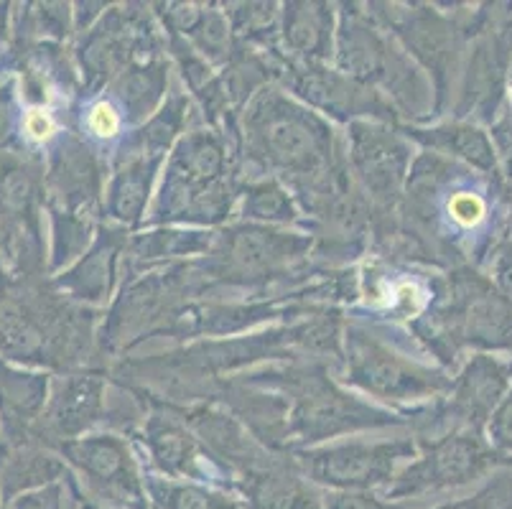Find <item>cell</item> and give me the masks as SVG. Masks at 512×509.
I'll return each mask as SVG.
<instances>
[{"mask_svg": "<svg viewBox=\"0 0 512 509\" xmlns=\"http://www.w3.org/2000/svg\"><path fill=\"white\" fill-rule=\"evenodd\" d=\"M484 436L492 443V448H497L502 456L512 461V385L500 408L495 410V415L487 423V428H484Z\"/></svg>", "mask_w": 512, "mask_h": 509, "instance_id": "cell-33", "label": "cell"}, {"mask_svg": "<svg viewBox=\"0 0 512 509\" xmlns=\"http://www.w3.org/2000/svg\"><path fill=\"white\" fill-rule=\"evenodd\" d=\"M403 135L408 140H416L418 146H423L426 151L474 168L479 174L502 176V156L495 146V138H490L487 130L479 128L472 120L456 118L449 123L434 125V128L408 125V128H403Z\"/></svg>", "mask_w": 512, "mask_h": 509, "instance_id": "cell-17", "label": "cell"}, {"mask_svg": "<svg viewBox=\"0 0 512 509\" xmlns=\"http://www.w3.org/2000/svg\"><path fill=\"white\" fill-rule=\"evenodd\" d=\"M235 151L222 128L186 130L171 148L151 224H222L237 194Z\"/></svg>", "mask_w": 512, "mask_h": 509, "instance_id": "cell-2", "label": "cell"}, {"mask_svg": "<svg viewBox=\"0 0 512 509\" xmlns=\"http://www.w3.org/2000/svg\"><path fill=\"white\" fill-rule=\"evenodd\" d=\"M278 56V54H273ZM273 74L281 77L288 90L304 105L319 115L339 120V123H355V120H377V123L395 125L400 118L395 107L380 92L370 90L357 79L347 77L339 69H329L327 64H291L278 56L273 64Z\"/></svg>", "mask_w": 512, "mask_h": 509, "instance_id": "cell-12", "label": "cell"}, {"mask_svg": "<svg viewBox=\"0 0 512 509\" xmlns=\"http://www.w3.org/2000/svg\"><path fill=\"white\" fill-rule=\"evenodd\" d=\"M245 375L286 395L291 454L324 446L349 433L408 426V413H393L365 403L334 382L324 362L291 359L288 364L276 362Z\"/></svg>", "mask_w": 512, "mask_h": 509, "instance_id": "cell-1", "label": "cell"}, {"mask_svg": "<svg viewBox=\"0 0 512 509\" xmlns=\"http://www.w3.org/2000/svg\"><path fill=\"white\" fill-rule=\"evenodd\" d=\"M512 240V202H510V235H507Z\"/></svg>", "mask_w": 512, "mask_h": 509, "instance_id": "cell-37", "label": "cell"}, {"mask_svg": "<svg viewBox=\"0 0 512 509\" xmlns=\"http://www.w3.org/2000/svg\"><path fill=\"white\" fill-rule=\"evenodd\" d=\"M85 125H87V130H90L92 138L113 140L115 135L123 130L125 118H123V112L118 110V105H115V102L97 100L95 105L87 110Z\"/></svg>", "mask_w": 512, "mask_h": 509, "instance_id": "cell-32", "label": "cell"}, {"mask_svg": "<svg viewBox=\"0 0 512 509\" xmlns=\"http://www.w3.org/2000/svg\"><path fill=\"white\" fill-rule=\"evenodd\" d=\"M26 130H29L36 140H44L46 135L51 133V120L46 118L44 112H31L29 118H26Z\"/></svg>", "mask_w": 512, "mask_h": 509, "instance_id": "cell-35", "label": "cell"}, {"mask_svg": "<svg viewBox=\"0 0 512 509\" xmlns=\"http://www.w3.org/2000/svg\"><path fill=\"white\" fill-rule=\"evenodd\" d=\"M347 166L372 222L393 217L403 202L413 166L411 143L403 130L377 120H355L347 130Z\"/></svg>", "mask_w": 512, "mask_h": 509, "instance_id": "cell-9", "label": "cell"}, {"mask_svg": "<svg viewBox=\"0 0 512 509\" xmlns=\"http://www.w3.org/2000/svg\"><path fill=\"white\" fill-rule=\"evenodd\" d=\"M242 217L268 227L296 224L301 222V207L281 181L265 176L242 189Z\"/></svg>", "mask_w": 512, "mask_h": 509, "instance_id": "cell-24", "label": "cell"}, {"mask_svg": "<svg viewBox=\"0 0 512 509\" xmlns=\"http://www.w3.org/2000/svg\"><path fill=\"white\" fill-rule=\"evenodd\" d=\"M240 502L248 509H327L293 454H276L268 464L235 482Z\"/></svg>", "mask_w": 512, "mask_h": 509, "instance_id": "cell-16", "label": "cell"}, {"mask_svg": "<svg viewBox=\"0 0 512 509\" xmlns=\"http://www.w3.org/2000/svg\"><path fill=\"white\" fill-rule=\"evenodd\" d=\"M161 163H166V158L148 156V153L123 143L118 158H115L113 179L105 191L107 217L123 227H136L146 214L153 179H156Z\"/></svg>", "mask_w": 512, "mask_h": 509, "instance_id": "cell-19", "label": "cell"}, {"mask_svg": "<svg viewBox=\"0 0 512 509\" xmlns=\"http://www.w3.org/2000/svg\"><path fill=\"white\" fill-rule=\"evenodd\" d=\"M342 382L388 405L436 403L449 392V372L400 352L362 321L344 324Z\"/></svg>", "mask_w": 512, "mask_h": 509, "instance_id": "cell-6", "label": "cell"}, {"mask_svg": "<svg viewBox=\"0 0 512 509\" xmlns=\"http://www.w3.org/2000/svg\"><path fill=\"white\" fill-rule=\"evenodd\" d=\"M13 509H79V502L67 482H54L13 499Z\"/></svg>", "mask_w": 512, "mask_h": 509, "instance_id": "cell-30", "label": "cell"}, {"mask_svg": "<svg viewBox=\"0 0 512 509\" xmlns=\"http://www.w3.org/2000/svg\"><path fill=\"white\" fill-rule=\"evenodd\" d=\"M77 502H79V509H102V507H97V504L87 502V499L82 497V494H77Z\"/></svg>", "mask_w": 512, "mask_h": 509, "instance_id": "cell-36", "label": "cell"}, {"mask_svg": "<svg viewBox=\"0 0 512 509\" xmlns=\"http://www.w3.org/2000/svg\"><path fill=\"white\" fill-rule=\"evenodd\" d=\"M186 110H189L186 97L171 95L166 105L156 115H151V120L130 135L125 143L136 148V151L148 153V156L166 158V153H171V148L176 146V140L184 135Z\"/></svg>", "mask_w": 512, "mask_h": 509, "instance_id": "cell-26", "label": "cell"}, {"mask_svg": "<svg viewBox=\"0 0 512 509\" xmlns=\"http://www.w3.org/2000/svg\"><path fill=\"white\" fill-rule=\"evenodd\" d=\"M0 509H6V502H3V497H0Z\"/></svg>", "mask_w": 512, "mask_h": 509, "instance_id": "cell-38", "label": "cell"}, {"mask_svg": "<svg viewBox=\"0 0 512 509\" xmlns=\"http://www.w3.org/2000/svg\"><path fill=\"white\" fill-rule=\"evenodd\" d=\"M153 39V28L148 26L143 13L113 8L82 46V67L90 74L92 84H102L125 74V67H133V54L151 49Z\"/></svg>", "mask_w": 512, "mask_h": 509, "instance_id": "cell-15", "label": "cell"}, {"mask_svg": "<svg viewBox=\"0 0 512 509\" xmlns=\"http://www.w3.org/2000/svg\"><path fill=\"white\" fill-rule=\"evenodd\" d=\"M92 240V224L82 214L59 212L57 214V265L69 263L85 250Z\"/></svg>", "mask_w": 512, "mask_h": 509, "instance_id": "cell-29", "label": "cell"}, {"mask_svg": "<svg viewBox=\"0 0 512 509\" xmlns=\"http://www.w3.org/2000/svg\"><path fill=\"white\" fill-rule=\"evenodd\" d=\"M334 62L347 77L380 92L398 115L423 120L434 112V87L411 56L400 49L383 26L355 6L342 13L334 41Z\"/></svg>", "mask_w": 512, "mask_h": 509, "instance_id": "cell-5", "label": "cell"}, {"mask_svg": "<svg viewBox=\"0 0 512 509\" xmlns=\"http://www.w3.org/2000/svg\"><path fill=\"white\" fill-rule=\"evenodd\" d=\"M431 509H512V464L497 469L467 497L441 502Z\"/></svg>", "mask_w": 512, "mask_h": 509, "instance_id": "cell-28", "label": "cell"}, {"mask_svg": "<svg viewBox=\"0 0 512 509\" xmlns=\"http://www.w3.org/2000/svg\"><path fill=\"white\" fill-rule=\"evenodd\" d=\"M107 380L97 372H74L59 377L46 398L41 428L49 443L77 441L105 418Z\"/></svg>", "mask_w": 512, "mask_h": 509, "instance_id": "cell-14", "label": "cell"}, {"mask_svg": "<svg viewBox=\"0 0 512 509\" xmlns=\"http://www.w3.org/2000/svg\"><path fill=\"white\" fill-rule=\"evenodd\" d=\"M136 392V390H133ZM143 398V395H141ZM146 400L148 415L143 420V428L138 433L143 448L151 456V464L164 479L176 482H222L225 476L204 454L202 443L194 436V431L186 426L179 410L174 405Z\"/></svg>", "mask_w": 512, "mask_h": 509, "instance_id": "cell-13", "label": "cell"}, {"mask_svg": "<svg viewBox=\"0 0 512 509\" xmlns=\"http://www.w3.org/2000/svg\"><path fill=\"white\" fill-rule=\"evenodd\" d=\"M367 16L380 23L390 36H395L408 56L428 69L436 100L434 112L444 110L451 97V84L459 72L467 28L426 6L400 8L388 6V3H372L367 6Z\"/></svg>", "mask_w": 512, "mask_h": 509, "instance_id": "cell-10", "label": "cell"}, {"mask_svg": "<svg viewBox=\"0 0 512 509\" xmlns=\"http://www.w3.org/2000/svg\"><path fill=\"white\" fill-rule=\"evenodd\" d=\"M79 476L87 502L102 509H151L146 479L120 433H95L57 448Z\"/></svg>", "mask_w": 512, "mask_h": 509, "instance_id": "cell-11", "label": "cell"}, {"mask_svg": "<svg viewBox=\"0 0 512 509\" xmlns=\"http://www.w3.org/2000/svg\"><path fill=\"white\" fill-rule=\"evenodd\" d=\"M64 476H67V466L57 456L36 451V448H21L0 471V497L3 502H13L21 494L62 482Z\"/></svg>", "mask_w": 512, "mask_h": 509, "instance_id": "cell-23", "label": "cell"}, {"mask_svg": "<svg viewBox=\"0 0 512 509\" xmlns=\"http://www.w3.org/2000/svg\"><path fill=\"white\" fill-rule=\"evenodd\" d=\"M281 44L286 49L283 62L291 64H327L334 56L337 26L334 8L327 3H286L281 11Z\"/></svg>", "mask_w": 512, "mask_h": 509, "instance_id": "cell-18", "label": "cell"}, {"mask_svg": "<svg viewBox=\"0 0 512 509\" xmlns=\"http://www.w3.org/2000/svg\"><path fill=\"white\" fill-rule=\"evenodd\" d=\"M490 280L495 283L497 291L512 303V240L507 237L490 258Z\"/></svg>", "mask_w": 512, "mask_h": 509, "instance_id": "cell-34", "label": "cell"}, {"mask_svg": "<svg viewBox=\"0 0 512 509\" xmlns=\"http://www.w3.org/2000/svg\"><path fill=\"white\" fill-rule=\"evenodd\" d=\"M416 454L418 441L411 431L380 441L347 438L293 456L316 487H327L329 492H375L388 489L395 474Z\"/></svg>", "mask_w": 512, "mask_h": 509, "instance_id": "cell-8", "label": "cell"}, {"mask_svg": "<svg viewBox=\"0 0 512 509\" xmlns=\"http://www.w3.org/2000/svg\"><path fill=\"white\" fill-rule=\"evenodd\" d=\"M327 509H426L416 502H390L383 494L372 492H327L324 494Z\"/></svg>", "mask_w": 512, "mask_h": 509, "instance_id": "cell-31", "label": "cell"}, {"mask_svg": "<svg viewBox=\"0 0 512 509\" xmlns=\"http://www.w3.org/2000/svg\"><path fill=\"white\" fill-rule=\"evenodd\" d=\"M125 245L128 240L123 232L105 230L87 252L85 260L59 280V286L67 288L74 298H82V301H105L113 291L118 260L120 255H125Z\"/></svg>", "mask_w": 512, "mask_h": 509, "instance_id": "cell-20", "label": "cell"}, {"mask_svg": "<svg viewBox=\"0 0 512 509\" xmlns=\"http://www.w3.org/2000/svg\"><path fill=\"white\" fill-rule=\"evenodd\" d=\"M416 441L418 454L395 474L388 489H383V497L390 502H416L426 507L428 499L474 484L479 487L497 469L512 464L477 431H449Z\"/></svg>", "mask_w": 512, "mask_h": 509, "instance_id": "cell-7", "label": "cell"}, {"mask_svg": "<svg viewBox=\"0 0 512 509\" xmlns=\"http://www.w3.org/2000/svg\"><path fill=\"white\" fill-rule=\"evenodd\" d=\"M426 347L454 364L464 349L512 354V303L477 268L449 270L426 314L413 324Z\"/></svg>", "mask_w": 512, "mask_h": 509, "instance_id": "cell-3", "label": "cell"}, {"mask_svg": "<svg viewBox=\"0 0 512 509\" xmlns=\"http://www.w3.org/2000/svg\"><path fill=\"white\" fill-rule=\"evenodd\" d=\"M0 398L6 405L11 420H18V426H26L34 415L46 405V380L39 375H21V372L0 370Z\"/></svg>", "mask_w": 512, "mask_h": 509, "instance_id": "cell-27", "label": "cell"}, {"mask_svg": "<svg viewBox=\"0 0 512 509\" xmlns=\"http://www.w3.org/2000/svg\"><path fill=\"white\" fill-rule=\"evenodd\" d=\"M51 179L57 181L59 196L72 214L95 202L97 194H100L102 174L95 153H90V148L85 143H77V140L62 143Z\"/></svg>", "mask_w": 512, "mask_h": 509, "instance_id": "cell-21", "label": "cell"}, {"mask_svg": "<svg viewBox=\"0 0 512 509\" xmlns=\"http://www.w3.org/2000/svg\"><path fill=\"white\" fill-rule=\"evenodd\" d=\"M311 252L314 235L242 222L214 235L209 250L202 258L189 260V265L202 283V293L212 286L263 291L281 280L296 288L304 283L309 263L314 260Z\"/></svg>", "mask_w": 512, "mask_h": 509, "instance_id": "cell-4", "label": "cell"}, {"mask_svg": "<svg viewBox=\"0 0 512 509\" xmlns=\"http://www.w3.org/2000/svg\"><path fill=\"white\" fill-rule=\"evenodd\" d=\"M148 497L158 509H248L240 499L220 492L214 487H204L199 482H176L164 476L146 479Z\"/></svg>", "mask_w": 512, "mask_h": 509, "instance_id": "cell-25", "label": "cell"}, {"mask_svg": "<svg viewBox=\"0 0 512 509\" xmlns=\"http://www.w3.org/2000/svg\"><path fill=\"white\" fill-rule=\"evenodd\" d=\"M166 84H169V69L161 59H146L138 67H130L128 72L120 74L118 100L123 105L125 123L151 120V112L164 97Z\"/></svg>", "mask_w": 512, "mask_h": 509, "instance_id": "cell-22", "label": "cell"}]
</instances>
